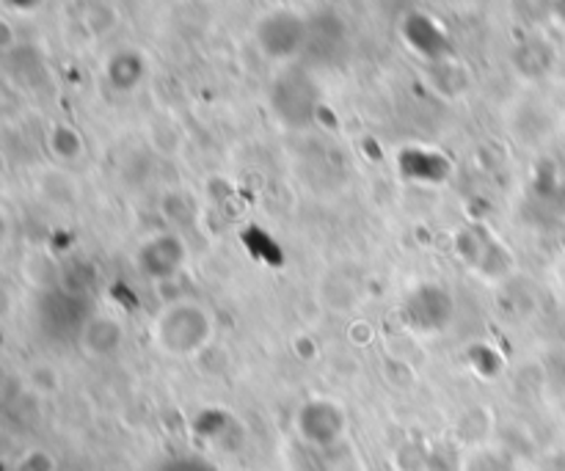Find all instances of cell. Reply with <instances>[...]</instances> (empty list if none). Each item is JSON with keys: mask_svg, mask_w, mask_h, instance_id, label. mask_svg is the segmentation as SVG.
Masks as SVG:
<instances>
[{"mask_svg": "<svg viewBox=\"0 0 565 471\" xmlns=\"http://www.w3.org/2000/svg\"><path fill=\"white\" fill-rule=\"evenodd\" d=\"M213 314L207 307L191 301V298L169 303L152 320V345L171 358L199 356L213 342Z\"/></svg>", "mask_w": 565, "mask_h": 471, "instance_id": "obj_1", "label": "cell"}, {"mask_svg": "<svg viewBox=\"0 0 565 471\" xmlns=\"http://www.w3.org/2000/svg\"><path fill=\"white\" fill-rule=\"evenodd\" d=\"M188 263V246L177 232H158L149 235L147 240L138 246L136 251V268L143 279L154 281H171L180 276V270Z\"/></svg>", "mask_w": 565, "mask_h": 471, "instance_id": "obj_2", "label": "cell"}, {"mask_svg": "<svg viewBox=\"0 0 565 471\" xmlns=\"http://www.w3.org/2000/svg\"><path fill=\"white\" fill-rule=\"evenodd\" d=\"M403 314L412 329L423 331V334H436L450 325L452 314H456V298L447 287L436 285V281H423L406 298Z\"/></svg>", "mask_w": 565, "mask_h": 471, "instance_id": "obj_3", "label": "cell"}, {"mask_svg": "<svg viewBox=\"0 0 565 471\" xmlns=\"http://www.w3.org/2000/svg\"><path fill=\"white\" fill-rule=\"evenodd\" d=\"M348 428V417L340 403L334 400H309L298 411V433L307 445L331 447L342 439Z\"/></svg>", "mask_w": 565, "mask_h": 471, "instance_id": "obj_4", "label": "cell"}, {"mask_svg": "<svg viewBox=\"0 0 565 471\" xmlns=\"http://www.w3.org/2000/svg\"><path fill=\"white\" fill-rule=\"evenodd\" d=\"M125 323L119 318L97 312L83 320L81 331H77V345H81L83 356L103 362V358L116 356L125 347Z\"/></svg>", "mask_w": 565, "mask_h": 471, "instance_id": "obj_5", "label": "cell"}, {"mask_svg": "<svg viewBox=\"0 0 565 471\" xmlns=\"http://www.w3.org/2000/svg\"><path fill=\"white\" fill-rule=\"evenodd\" d=\"M83 149H86V143H83V136L75 127L58 125L50 132V152H53V158L58 160V163H77V160L83 158Z\"/></svg>", "mask_w": 565, "mask_h": 471, "instance_id": "obj_6", "label": "cell"}]
</instances>
